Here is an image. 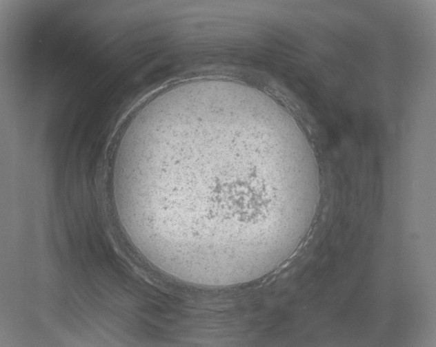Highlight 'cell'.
<instances>
[{
    "mask_svg": "<svg viewBox=\"0 0 436 347\" xmlns=\"http://www.w3.org/2000/svg\"><path fill=\"white\" fill-rule=\"evenodd\" d=\"M112 187L144 257L185 283L224 287L267 275L299 246L319 170L283 107L242 83L208 79L138 108L117 145Z\"/></svg>",
    "mask_w": 436,
    "mask_h": 347,
    "instance_id": "obj_1",
    "label": "cell"
}]
</instances>
